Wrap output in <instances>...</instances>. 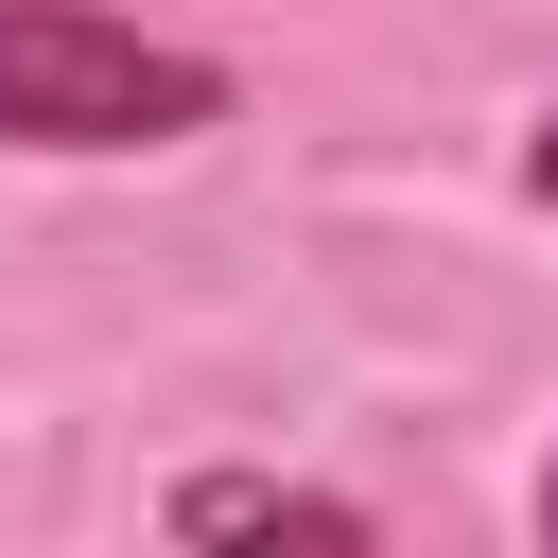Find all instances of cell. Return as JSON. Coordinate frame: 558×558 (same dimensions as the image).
<instances>
[{
  "instance_id": "6da1fadb",
  "label": "cell",
  "mask_w": 558,
  "mask_h": 558,
  "mask_svg": "<svg viewBox=\"0 0 558 558\" xmlns=\"http://www.w3.org/2000/svg\"><path fill=\"white\" fill-rule=\"evenodd\" d=\"M227 70L105 17V0H0V140L35 157H140V140H209Z\"/></svg>"
},
{
  "instance_id": "7a4b0ae2",
  "label": "cell",
  "mask_w": 558,
  "mask_h": 558,
  "mask_svg": "<svg viewBox=\"0 0 558 558\" xmlns=\"http://www.w3.org/2000/svg\"><path fill=\"white\" fill-rule=\"evenodd\" d=\"M174 523H192V541H366V506H331V488H262V471L174 488Z\"/></svg>"
},
{
  "instance_id": "3957f363",
  "label": "cell",
  "mask_w": 558,
  "mask_h": 558,
  "mask_svg": "<svg viewBox=\"0 0 558 558\" xmlns=\"http://www.w3.org/2000/svg\"><path fill=\"white\" fill-rule=\"evenodd\" d=\"M523 174H541V192H558V122H541V140H523Z\"/></svg>"
},
{
  "instance_id": "277c9868",
  "label": "cell",
  "mask_w": 558,
  "mask_h": 558,
  "mask_svg": "<svg viewBox=\"0 0 558 558\" xmlns=\"http://www.w3.org/2000/svg\"><path fill=\"white\" fill-rule=\"evenodd\" d=\"M541 541H558V471H541Z\"/></svg>"
}]
</instances>
